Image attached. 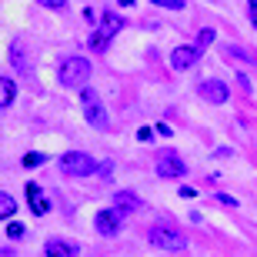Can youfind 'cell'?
<instances>
[{"label": "cell", "mask_w": 257, "mask_h": 257, "mask_svg": "<svg viewBox=\"0 0 257 257\" xmlns=\"http://www.w3.org/2000/svg\"><path fill=\"white\" fill-rule=\"evenodd\" d=\"M214 37H217V30H214V27H204V30L197 34V47H200V50H207Z\"/></svg>", "instance_id": "cell-17"}, {"label": "cell", "mask_w": 257, "mask_h": 257, "mask_svg": "<svg viewBox=\"0 0 257 257\" xmlns=\"http://www.w3.org/2000/svg\"><path fill=\"white\" fill-rule=\"evenodd\" d=\"M224 54H227L230 60L237 57V60H247V64H257V54H250V50H244V47H224Z\"/></svg>", "instance_id": "cell-16"}, {"label": "cell", "mask_w": 257, "mask_h": 257, "mask_svg": "<svg viewBox=\"0 0 257 257\" xmlns=\"http://www.w3.org/2000/svg\"><path fill=\"white\" fill-rule=\"evenodd\" d=\"M197 60H200V47L197 44H194V47L191 44H181V47L171 54V67L174 70H187V67H194Z\"/></svg>", "instance_id": "cell-9"}, {"label": "cell", "mask_w": 257, "mask_h": 257, "mask_svg": "<svg viewBox=\"0 0 257 257\" xmlns=\"http://www.w3.org/2000/svg\"><path fill=\"white\" fill-rule=\"evenodd\" d=\"M77 244H70V240H60V237H50L47 244H44V257H77Z\"/></svg>", "instance_id": "cell-11"}, {"label": "cell", "mask_w": 257, "mask_h": 257, "mask_svg": "<svg viewBox=\"0 0 257 257\" xmlns=\"http://www.w3.org/2000/svg\"><path fill=\"white\" fill-rule=\"evenodd\" d=\"M7 237H10V240H24V237H27V227L14 220V224H7Z\"/></svg>", "instance_id": "cell-18"}, {"label": "cell", "mask_w": 257, "mask_h": 257, "mask_svg": "<svg viewBox=\"0 0 257 257\" xmlns=\"http://www.w3.org/2000/svg\"><path fill=\"white\" fill-rule=\"evenodd\" d=\"M154 171H157V177H164V181H181L184 174H187V164L181 161L177 151L164 147V151L157 154V161H154Z\"/></svg>", "instance_id": "cell-4"}, {"label": "cell", "mask_w": 257, "mask_h": 257, "mask_svg": "<svg viewBox=\"0 0 257 257\" xmlns=\"http://www.w3.org/2000/svg\"><path fill=\"white\" fill-rule=\"evenodd\" d=\"M90 74H94V67H90L87 57H80V54H74V57H67L60 64V84L70 87V90H80L90 80Z\"/></svg>", "instance_id": "cell-2"}, {"label": "cell", "mask_w": 257, "mask_h": 257, "mask_svg": "<svg viewBox=\"0 0 257 257\" xmlns=\"http://www.w3.org/2000/svg\"><path fill=\"white\" fill-rule=\"evenodd\" d=\"M120 224H124V214L117 207H107V210H100L94 217V227H97V234H104V237H114L117 230H120Z\"/></svg>", "instance_id": "cell-7"}, {"label": "cell", "mask_w": 257, "mask_h": 257, "mask_svg": "<svg viewBox=\"0 0 257 257\" xmlns=\"http://www.w3.org/2000/svg\"><path fill=\"white\" fill-rule=\"evenodd\" d=\"M114 204H117L120 214H134V210H141V197H137L134 191H117L114 194Z\"/></svg>", "instance_id": "cell-12"}, {"label": "cell", "mask_w": 257, "mask_h": 257, "mask_svg": "<svg viewBox=\"0 0 257 257\" xmlns=\"http://www.w3.org/2000/svg\"><path fill=\"white\" fill-rule=\"evenodd\" d=\"M110 171H114V164H110V161H104L100 167H97V174H100L104 181H110Z\"/></svg>", "instance_id": "cell-25"}, {"label": "cell", "mask_w": 257, "mask_h": 257, "mask_svg": "<svg viewBox=\"0 0 257 257\" xmlns=\"http://www.w3.org/2000/svg\"><path fill=\"white\" fill-rule=\"evenodd\" d=\"M17 214V200H14V194L0 191V220H10Z\"/></svg>", "instance_id": "cell-14"}, {"label": "cell", "mask_w": 257, "mask_h": 257, "mask_svg": "<svg viewBox=\"0 0 257 257\" xmlns=\"http://www.w3.org/2000/svg\"><path fill=\"white\" fill-rule=\"evenodd\" d=\"M40 7H47V10H64L67 7V0H37Z\"/></svg>", "instance_id": "cell-21"}, {"label": "cell", "mask_w": 257, "mask_h": 257, "mask_svg": "<svg viewBox=\"0 0 257 257\" xmlns=\"http://www.w3.org/2000/svg\"><path fill=\"white\" fill-rule=\"evenodd\" d=\"M97 167H100V164H97L94 157H87L84 151H67L64 157H60V171H64V177H90Z\"/></svg>", "instance_id": "cell-3"}, {"label": "cell", "mask_w": 257, "mask_h": 257, "mask_svg": "<svg viewBox=\"0 0 257 257\" xmlns=\"http://www.w3.org/2000/svg\"><path fill=\"white\" fill-rule=\"evenodd\" d=\"M157 131H161L164 137H171V134H174V127H171V124H157Z\"/></svg>", "instance_id": "cell-28"}, {"label": "cell", "mask_w": 257, "mask_h": 257, "mask_svg": "<svg viewBox=\"0 0 257 257\" xmlns=\"http://www.w3.org/2000/svg\"><path fill=\"white\" fill-rule=\"evenodd\" d=\"M151 137H154L151 127H141V131H137V141H151Z\"/></svg>", "instance_id": "cell-26"}, {"label": "cell", "mask_w": 257, "mask_h": 257, "mask_svg": "<svg viewBox=\"0 0 257 257\" xmlns=\"http://www.w3.org/2000/svg\"><path fill=\"white\" fill-rule=\"evenodd\" d=\"M147 240H151L154 247H161V250H184V247H187V237H184L181 230L164 227V224L147 230Z\"/></svg>", "instance_id": "cell-6"}, {"label": "cell", "mask_w": 257, "mask_h": 257, "mask_svg": "<svg viewBox=\"0 0 257 257\" xmlns=\"http://www.w3.org/2000/svg\"><path fill=\"white\" fill-rule=\"evenodd\" d=\"M24 194H27V207L34 217H44V214H50V197L44 191H40V184L30 181L27 187H24Z\"/></svg>", "instance_id": "cell-8"}, {"label": "cell", "mask_w": 257, "mask_h": 257, "mask_svg": "<svg viewBox=\"0 0 257 257\" xmlns=\"http://www.w3.org/2000/svg\"><path fill=\"white\" fill-rule=\"evenodd\" d=\"M127 27V17H120L117 10H104V17H100V24H97V30L90 34V50H97V54H104L107 47H110V40L120 34V30Z\"/></svg>", "instance_id": "cell-1"}, {"label": "cell", "mask_w": 257, "mask_h": 257, "mask_svg": "<svg viewBox=\"0 0 257 257\" xmlns=\"http://www.w3.org/2000/svg\"><path fill=\"white\" fill-rule=\"evenodd\" d=\"M200 97L210 100V104H227L230 87L224 84V80H204V84H200Z\"/></svg>", "instance_id": "cell-10"}, {"label": "cell", "mask_w": 257, "mask_h": 257, "mask_svg": "<svg viewBox=\"0 0 257 257\" xmlns=\"http://www.w3.org/2000/svg\"><path fill=\"white\" fill-rule=\"evenodd\" d=\"M217 204H224V207H237V197H230V194H217Z\"/></svg>", "instance_id": "cell-23"}, {"label": "cell", "mask_w": 257, "mask_h": 257, "mask_svg": "<svg viewBox=\"0 0 257 257\" xmlns=\"http://www.w3.org/2000/svg\"><path fill=\"white\" fill-rule=\"evenodd\" d=\"M237 84H240V90H244V94H254V87H250V80H247V74H237Z\"/></svg>", "instance_id": "cell-24"}, {"label": "cell", "mask_w": 257, "mask_h": 257, "mask_svg": "<svg viewBox=\"0 0 257 257\" xmlns=\"http://www.w3.org/2000/svg\"><path fill=\"white\" fill-rule=\"evenodd\" d=\"M181 197H187V200H191V197H197V191H194L191 184H184V187H181Z\"/></svg>", "instance_id": "cell-27"}, {"label": "cell", "mask_w": 257, "mask_h": 257, "mask_svg": "<svg viewBox=\"0 0 257 257\" xmlns=\"http://www.w3.org/2000/svg\"><path fill=\"white\" fill-rule=\"evenodd\" d=\"M154 7H167V10H184V0H151Z\"/></svg>", "instance_id": "cell-20"}, {"label": "cell", "mask_w": 257, "mask_h": 257, "mask_svg": "<svg viewBox=\"0 0 257 257\" xmlns=\"http://www.w3.org/2000/svg\"><path fill=\"white\" fill-rule=\"evenodd\" d=\"M0 257H4V254H0Z\"/></svg>", "instance_id": "cell-29"}, {"label": "cell", "mask_w": 257, "mask_h": 257, "mask_svg": "<svg viewBox=\"0 0 257 257\" xmlns=\"http://www.w3.org/2000/svg\"><path fill=\"white\" fill-rule=\"evenodd\" d=\"M24 167H40V164H47V154H24Z\"/></svg>", "instance_id": "cell-19"}, {"label": "cell", "mask_w": 257, "mask_h": 257, "mask_svg": "<svg viewBox=\"0 0 257 257\" xmlns=\"http://www.w3.org/2000/svg\"><path fill=\"white\" fill-rule=\"evenodd\" d=\"M14 97H17V84L10 77H0V110L14 104Z\"/></svg>", "instance_id": "cell-13"}, {"label": "cell", "mask_w": 257, "mask_h": 257, "mask_svg": "<svg viewBox=\"0 0 257 257\" xmlns=\"http://www.w3.org/2000/svg\"><path fill=\"white\" fill-rule=\"evenodd\" d=\"M80 104H84V117H87V124L97 127V131H107V107L100 104V97L94 94V90H80Z\"/></svg>", "instance_id": "cell-5"}, {"label": "cell", "mask_w": 257, "mask_h": 257, "mask_svg": "<svg viewBox=\"0 0 257 257\" xmlns=\"http://www.w3.org/2000/svg\"><path fill=\"white\" fill-rule=\"evenodd\" d=\"M10 64L17 67V70H27V54H24V44L20 40L10 44Z\"/></svg>", "instance_id": "cell-15"}, {"label": "cell", "mask_w": 257, "mask_h": 257, "mask_svg": "<svg viewBox=\"0 0 257 257\" xmlns=\"http://www.w3.org/2000/svg\"><path fill=\"white\" fill-rule=\"evenodd\" d=\"M247 17H250V27L257 30V0H247Z\"/></svg>", "instance_id": "cell-22"}]
</instances>
